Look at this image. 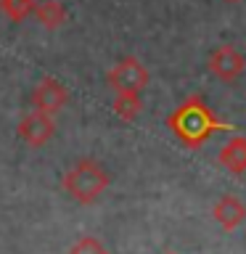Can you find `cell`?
<instances>
[{
  "mask_svg": "<svg viewBox=\"0 0 246 254\" xmlns=\"http://www.w3.org/2000/svg\"><path fill=\"white\" fill-rule=\"evenodd\" d=\"M111 109H114V114L122 119V122H132V119H138L140 111H143L140 93H117Z\"/></svg>",
  "mask_w": 246,
  "mask_h": 254,
  "instance_id": "30bf717a",
  "label": "cell"
},
{
  "mask_svg": "<svg viewBox=\"0 0 246 254\" xmlns=\"http://www.w3.org/2000/svg\"><path fill=\"white\" fill-rule=\"evenodd\" d=\"M69 101V93L66 87H63L56 77H45L43 82L35 87V93H32V106L37 111H45V114H59V111L66 106Z\"/></svg>",
  "mask_w": 246,
  "mask_h": 254,
  "instance_id": "8992f818",
  "label": "cell"
},
{
  "mask_svg": "<svg viewBox=\"0 0 246 254\" xmlns=\"http://www.w3.org/2000/svg\"><path fill=\"white\" fill-rule=\"evenodd\" d=\"M109 172L93 159H79L71 170L63 175V190L79 204H93L103 190L109 188Z\"/></svg>",
  "mask_w": 246,
  "mask_h": 254,
  "instance_id": "7a4b0ae2",
  "label": "cell"
},
{
  "mask_svg": "<svg viewBox=\"0 0 246 254\" xmlns=\"http://www.w3.org/2000/svg\"><path fill=\"white\" fill-rule=\"evenodd\" d=\"M69 254H109V249L103 246L95 236H82L71 244Z\"/></svg>",
  "mask_w": 246,
  "mask_h": 254,
  "instance_id": "7c38bea8",
  "label": "cell"
},
{
  "mask_svg": "<svg viewBox=\"0 0 246 254\" xmlns=\"http://www.w3.org/2000/svg\"><path fill=\"white\" fill-rule=\"evenodd\" d=\"M212 217L217 220V225H220V228L236 230V228L246 220V206H244L241 198H236V196H222L220 201L214 204Z\"/></svg>",
  "mask_w": 246,
  "mask_h": 254,
  "instance_id": "52a82bcc",
  "label": "cell"
},
{
  "mask_svg": "<svg viewBox=\"0 0 246 254\" xmlns=\"http://www.w3.org/2000/svg\"><path fill=\"white\" fill-rule=\"evenodd\" d=\"M167 125L175 132L183 146L188 148H201L214 132L220 130H233L230 125H222L217 117L212 114V109L206 106V101L201 95H190L180 103L178 109L167 117Z\"/></svg>",
  "mask_w": 246,
  "mask_h": 254,
  "instance_id": "6da1fadb",
  "label": "cell"
},
{
  "mask_svg": "<svg viewBox=\"0 0 246 254\" xmlns=\"http://www.w3.org/2000/svg\"><path fill=\"white\" fill-rule=\"evenodd\" d=\"M206 66L222 82H236L246 69V56L236 45H217V48H212Z\"/></svg>",
  "mask_w": 246,
  "mask_h": 254,
  "instance_id": "277c9868",
  "label": "cell"
},
{
  "mask_svg": "<svg viewBox=\"0 0 246 254\" xmlns=\"http://www.w3.org/2000/svg\"><path fill=\"white\" fill-rule=\"evenodd\" d=\"M217 162L225 167L228 172H233V175H244L246 172V138L244 135L230 138L225 146L220 148Z\"/></svg>",
  "mask_w": 246,
  "mask_h": 254,
  "instance_id": "ba28073f",
  "label": "cell"
},
{
  "mask_svg": "<svg viewBox=\"0 0 246 254\" xmlns=\"http://www.w3.org/2000/svg\"><path fill=\"white\" fill-rule=\"evenodd\" d=\"M53 132H56L53 117L45 114V111H37V109H32L19 125V138L24 143H29V146H35V148L45 146V143L53 138Z\"/></svg>",
  "mask_w": 246,
  "mask_h": 254,
  "instance_id": "5b68a950",
  "label": "cell"
},
{
  "mask_svg": "<svg viewBox=\"0 0 246 254\" xmlns=\"http://www.w3.org/2000/svg\"><path fill=\"white\" fill-rule=\"evenodd\" d=\"M170 254H172V252H170Z\"/></svg>",
  "mask_w": 246,
  "mask_h": 254,
  "instance_id": "5bb4252c",
  "label": "cell"
},
{
  "mask_svg": "<svg viewBox=\"0 0 246 254\" xmlns=\"http://www.w3.org/2000/svg\"><path fill=\"white\" fill-rule=\"evenodd\" d=\"M0 11L11 21H24L35 11V0H0Z\"/></svg>",
  "mask_w": 246,
  "mask_h": 254,
  "instance_id": "8fae6325",
  "label": "cell"
},
{
  "mask_svg": "<svg viewBox=\"0 0 246 254\" xmlns=\"http://www.w3.org/2000/svg\"><path fill=\"white\" fill-rule=\"evenodd\" d=\"M225 3H241V0H225Z\"/></svg>",
  "mask_w": 246,
  "mask_h": 254,
  "instance_id": "4fadbf2b",
  "label": "cell"
},
{
  "mask_svg": "<svg viewBox=\"0 0 246 254\" xmlns=\"http://www.w3.org/2000/svg\"><path fill=\"white\" fill-rule=\"evenodd\" d=\"M32 16H35L37 24H43L45 29H59L61 24L66 21V8H63L59 0H40V3H35Z\"/></svg>",
  "mask_w": 246,
  "mask_h": 254,
  "instance_id": "9c48e42d",
  "label": "cell"
},
{
  "mask_svg": "<svg viewBox=\"0 0 246 254\" xmlns=\"http://www.w3.org/2000/svg\"><path fill=\"white\" fill-rule=\"evenodd\" d=\"M148 79H151L148 69L135 56H127V59L117 61L106 74V82L114 93H140L148 85Z\"/></svg>",
  "mask_w": 246,
  "mask_h": 254,
  "instance_id": "3957f363",
  "label": "cell"
}]
</instances>
